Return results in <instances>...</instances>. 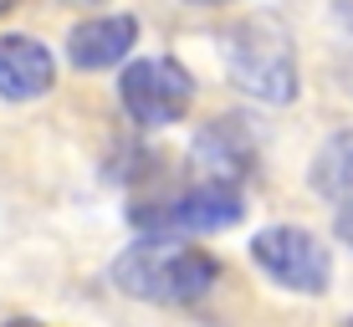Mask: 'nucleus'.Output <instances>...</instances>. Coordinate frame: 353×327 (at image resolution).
Listing matches in <instances>:
<instances>
[{
	"label": "nucleus",
	"instance_id": "f257e3e1",
	"mask_svg": "<svg viewBox=\"0 0 353 327\" xmlns=\"http://www.w3.org/2000/svg\"><path fill=\"white\" fill-rule=\"evenodd\" d=\"M118 292L139 302H164V307H190V302L210 297L221 286V261L200 246H185L164 230V235H143L113 261Z\"/></svg>",
	"mask_w": 353,
	"mask_h": 327
},
{
	"label": "nucleus",
	"instance_id": "f03ea898",
	"mask_svg": "<svg viewBox=\"0 0 353 327\" xmlns=\"http://www.w3.org/2000/svg\"><path fill=\"white\" fill-rule=\"evenodd\" d=\"M225 77L256 103H292L297 98V52L276 16H246L225 31L221 46Z\"/></svg>",
	"mask_w": 353,
	"mask_h": 327
},
{
	"label": "nucleus",
	"instance_id": "7ed1b4c3",
	"mask_svg": "<svg viewBox=\"0 0 353 327\" xmlns=\"http://www.w3.org/2000/svg\"><path fill=\"white\" fill-rule=\"evenodd\" d=\"M118 103L139 128H169L190 113L194 103V77L174 56H143L118 77Z\"/></svg>",
	"mask_w": 353,
	"mask_h": 327
},
{
	"label": "nucleus",
	"instance_id": "20e7f679",
	"mask_svg": "<svg viewBox=\"0 0 353 327\" xmlns=\"http://www.w3.org/2000/svg\"><path fill=\"white\" fill-rule=\"evenodd\" d=\"M251 256H256V266L272 276L276 286L302 292V297H323L327 282H333V256H327V246L312 235V230H302V225L261 230V235L251 240Z\"/></svg>",
	"mask_w": 353,
	"mask_h": 327
},
{
	"label": "nucleus",
	"instance_id": "39448f33",
	"mask_svg": "<svg viewBox=\"0 0 353 327\" xmlns=\"http://www.w3.org/2000/svg\"><path fill=\"white\" fill-rule=\"evenodd\" d=\"M241 215H246V204H241L236 184L210 179V184H194V189H185L179 200H169L159 215H149V225H154V230H169V235H179V230L205 235V230L241 225Z\"/></svg>",
	"mask_w": 353,
	"mask_h": 327
},
{
	"label": "nucleus",
	"instance_id": "423d86ee",
	"mask_svg": "<svg viewBox=\"0 0 353 327\" xmlns=\"http://www.w3.org/2000/svg\"><path fill=\"white\" fill-rule=\"evenodd\" d=\"M57 82V56L36 36H0V98L31 103L46 98Z\"/></svg>",
	"mask_w": 353,
	"mask_h": 327
},
{
	"label": "nucleus",
	"instance_id": "0eeeda50",
	"mask_svg": "<svg viewBox=\"0 0 353 327\" xmlns=\"http://www.w3.org/2000/svg\"><path fill=\"white\" fill-rule=\"evenodd\" d=\"M194 164L210 169L225 184L246 179L256 169V138H251L246 118H210V123L194 133Z\"/></svg>",
	"mask_w": 353,
	"mask_h": 327
},
{
	"label": "nucleus",
	"instance_id": "6e6552de",
	"mask_svg": "<svg viewBox=\"0 0 353 327\" xmlns=\"http://www.w3.org/2000/svg\"><path fill=\"white\" fill-rule=\"evenodd\" d=\"M133 41H139V21L133 16H92V21H82V26H72L67 62L82 67V72H103V67L123 62L133 52Z\"/></svg>",
	"mask_w": 353,
	"mask_h": 327
},
{
	"label": "nucleus",
	"instance_id": "1a4fd4ad",
	"mask_svg": "<svg viewBox=\"0 0 353 327\" xmlns=\"http://www.w3.org/2000/svg\"><path fill=\"white\" fill-rule=\"evenodd\" d=\"M312 184L333 204H353V133H333L312 164Z\"/></svg>",
	"mask_w": 353,
	"mask_h": 327
},
{
	"label": "nucleus",
	"instance_id": "9d476101",
	"mask_svg": "<svg viewBox=\"0 0 353 327\" xmlns=\"http://www.w3.org/2000/svg\"><path fill=\"white\" fill-rule=\"evenodd\" d=\"M338 235L353 246V204H343V210H338Z\"/></svg>",
	"mask_w": 353,
	"mask_h": 327
},
{
	"label": "nucleus",
	"instance_id": "9b49d317",
	"mask_svg": "<svg viewBox=\"0 0 353 327\" xmlns=\"http://www.w3.org/2000/svg\"><path fill=\"white\" fill-rule=\"evenodd\" d=\"M343 87L353 92V56H348V67H343Z\"/></svg>",
	"mask_w": 353,
	"mask_h": 327
},
{
	"label": "nucleus",
	"instance_id": "f8f14e48",
	"mask_svg": "<svg viewBox=\"0 0 353 327\" xmlns=\"http://www.w3.org/2000/svg\"><path fill=\"white\" fill-rule=\"evenodd\" d=\"M190 6H225V0H190Z\"/></svg>",
	"mask_w": 353,
	"mask_h": 327
},
{
	"label": "nucleus",
	"instance_id": "ddd939ff",
	"mask_svg": "<svg viewBox=\"0 0 353 327\" xmlns=\"http://www.w3.org/2000/svg\"><path fill=\"white\" fill-rule=\"evenodd\" d=\"M10 6H16V0H0V16H6V10H10Z\"/></svg>",
	"mask_w": 353,
	"mask_h": 327
},
{
	"label": "nucleus",
	"instance_id": "4468645a",
	"mask_svg": "<svg viewBox=\"0 0 353 327\" xmlns=\"http://www.w3.org/2000/svg\"><path fill=\"white\" fill-rule=\"evenodd\" d=\"M6 327H36V322H6Z\"/></svg>",
	"mask_w": 353,
	"mask_h": 327
},
{
	"label": "nucleus",
	"instance_id": "2eb2a0df",
	"mask_svg": "<svg viewBox=\"0 0 353 327\" xmlns=\"http://www.w3.org/2000/svg\"><path fill=\"white\" fill-rule=\"evenodd\" d=\"M72 6H88V0H72Z\"/></svg>",
	"mask_w": 353,
	"mask_h": 327
},
{
	"label": "nucleus",
	"instance_id": "dca6fc26",
	"mask_svg": "<svg viewBox=\"0 0 353 327\" xmlns=\"http://www.w3.org/2000/svg\"><path fill=\"white\" fill-rule=\"evenodd\" d=\"M343 327H353V317H348V322H343Z\"/></svg>",
	"mask_w": 353,
	"mask_h": 327
}]
</instances>
